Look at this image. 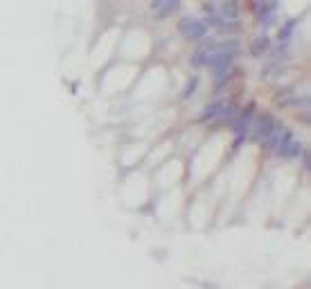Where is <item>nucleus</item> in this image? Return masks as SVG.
Instances as JSON below:
<instances>
[{
    "label": "nucleus",
    "mask_w": 311,
    "mask_h": 289,
    "mask_svg": "<svg viewBox=\"0 0 311 289\" xmlns=\"http://www.w3.org/2000/svg\"><path fill=\"white\" fill-rule=\"evenodd\" d=\"M257 18H259V25H270L275 18V12H277V5L275 3H255L252 5Z\"/></svg>",
    "instance_id": "nucleus-3"
},
{
    "label": "nucleus",
    "mask_w": 311,
    "mask_h": 289,
    "mask_svg": "<svg viewBox=\"0 0 311 289\" xmlns=\"http://www.w3.org/2000/svg\"><path fill=\"white\" fill-rule=\"evenodd\" d=\"M268 45H270V41L266 39V36H257L255 41H252V54H257V57H259V54H264L266 50H268Z\"/></svg>",
    "instance_id": "nucleus-8"
},
{
    "label": "nucleus",
    "mask_w": 311,
    "mask_h": 289,
    "mask_svg": "<svg viewBox=\"0 0 311 289\" xmlns=\"http://www.w3.org/2000/svg\"><path fill=\"white\" fill-rule=\"evenodd\" d=\"M300 152H302V144L297 142V140L293 138V135L286 140V142L282 144V147L277 149V154H279V156H284V158H295Z\"/></svg>",
    "instance_id": "nucleus-5"
},
{
    "label": "nucleus",
    "mask_w": 311,
    "mask_h": 289,
    "mask_svg": "<svg viewBox=\"0 0 311 289\" xmlns=\"http://www.w3.org/2000/svg\"><path fill=\"white\" fill-rule=\"evenodd\" d=\"M151 9L158 18H167L169 14H174L176 9H178V3H176V0H158V3L151 5Z\"/></svg>",
    "instance_id": "nucleus-4"
},
{
    "label": "nucleus",
    "mask_w": 311,
    "mask_h": 289,
    "mask_svg": "<svg viewBox=\"0 0 311 289\" xmlns=\"http://www.w3.org/2000/svg\"><path fill=\"white\" fill-rule=\"evenodd\" d=\"M207 12H210V23L223 27V30H237L239 27V9L234 3H225L221 7L214 5H207Z\"/></svg>",
    "instance_id": "nucleus-1"
},
{
    "label": "nucleus",
    "mask_w": 311,
    "mask_h": 289,
    "mask_svg": "<svg viewBox=\"0 0 311 289\" xmlns=\"http://www.w3.org/2000/svg\"><path fill=\"white\" fill-rule=\"evenodd\" d=\"M225 106H228L225 102H214V104H210V106L205 108V113H203V120H219V117L223 115Z\"/></svg>",
    "instance_id": "nucleus-7"
},
{
    "label": "nucleus",
    "mask_w": 311,
    "mask_h": 289,
    "mask_svg": "<svg viewBox=\"0 0 311 289\" xmlns=\"http://www.w3.org/2000/svg\"><path fill=\"white\" fill-rule=\"evenodd\" d=\"M178 30L185 39H192V41H198V39H205L207 34V25L205 21L201 18H192V16H185L183 21L178 23Z\"/></svg>",
    "instance_id": "nucleus-2"
},
{
    "label": "nucleus",
    "mask_w": 311,
    "mask_h": 289,
    "mask_svg": "<svg viewBox=\"0 0 311 289\" xmlns=\"http://www.w3.org/2000/svg\"><path fill=\"white\" fill-rule=\"evenodd\" d=\"M275 126H277V120H275V117H270V115H264L259 120V124H257V135H259L261 140H266Z\"/></svg>",
    "instance_id": "nucleus-6"
}]
</instances>
